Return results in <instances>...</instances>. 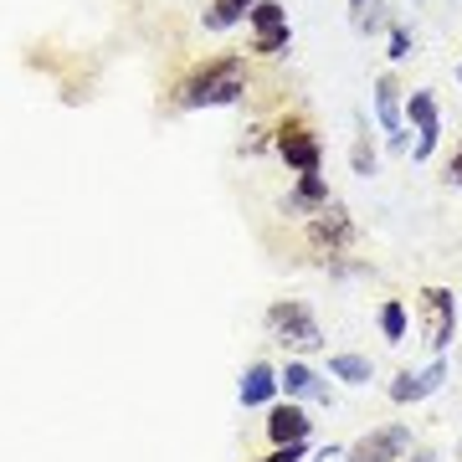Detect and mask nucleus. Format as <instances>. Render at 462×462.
<instances>
[{
    "instance_id": "nucleus-28",
    "label": "nucleus",
    "mask_w": 462,
    "mask_h": 462,
    "mask_svg": "<svg viewBox=\"0 0 462 462\" xmlns=\"http://www.w3.org/2000/svg\"><path fill=\"white\" fill-rule=\"evenodd\" d=\"M457 462H462V447H457Z\"/></svg>"
},
{
    "instance_id": "nucleus-1",
    "label": "nucleus",
    "mask_w": 462,
    "mask_h": 462,
    "mask_svg": "<svg viewBox=\"0 0 462 462\" xmlns=\"http://www.w3.org/2000/svg\"><path fill=\"white\" fill-rule=\"evenodd\" d=\"M252 88V62L242 51H216L206 62H196L185 72L180 83H175V108L185 114H196V108H236V103L247 98Z\"/></svg>"
},
{
    "instance_id": "nucleus-19",
    "label": "nucleus",
    "mask_w": 462,
    "mask_h": 462,
    "mask_svg": "<svg viewBox=\"0 0 462 462\" xmlns=\"http://www.w3.org/2000/svg\"><path fill=\"white\" fill-rule=\"evenodd\" d=\"M411 51H416V36L406 32L401 21H391V32H385V57H391V62H406Z\"/></svg>"
},
{
    "instance_id": "nucleus-21",
    "label": "nucleus",
    "mask_w": 462,
    "mask_h": 462,
    "mask_svg": "<svg viewBox=\"0 0 462 462\" xmlns=\"http://www.w3.org/2000/svg\"><path fill=\"white\" fill-rule=\"evenodd\" d=\"M263 149H273V129H263V124H252L247 139L236 144V154H263Z\"/></svg>"
},
{
    "instance_id": "nucleus-4",
    "label": "nucleus",
    "mask_w": 462,
    "mask_h": 462,
    "mask_svg": "<svg viewBox=\"0 0 462 462\" xmlns=\"http://www.w3.org/2000/svg\"><path fill=\"white\" fill-rule=\"evenodd\" d=\"M457 293L452 288H442V282H427L421 293H416V324H421V339H427L431 355H447L452 349V339H457Z\"/></svg>"
},
{
    "instance_id": "nucleus-23",
    "label": "nucleus",
    "mask_w": 462,
    "mask_h": 462,
    "mask_svg": "<svg viewBox=\"0 0 462 462\" xmlns=\"http://www.w3.org/2000/svg\"><path fill=\"white\" fill-rule=\"evenodd\" d=\"M309 457V442H293V447H273L267 457H257V462H303Z\"/></svg>"
},
{
    "instance_id": "nucleus-30",
    "label": "nucleus",
    "mask_w": 462,
    "mask_h": 462,
    "mask_svg": "<svg viewBox=\"0 0 462 462\" xmlns=\"http://www.w3.org/2000/svg\"><path fill=\"white\" fill-rule=\"evenodd\" d=\"M401 462H406V457H401Z\"/></svg>"
},
{
    "instance_id": "nucleus-27",
    "label": "nucleus",
    "mask_w": 462,
    "mask_h": 462,
    "mask_svg": "<svg viewBox=\"0 0 462 462\" xmlns=\"http://www.w3.org/2000/svg\"><path fill=\"white\" fill-rule=\"evenodd\" d=\"M457 88H462V62H457Z\"/></svg>"
},
{
    "instance_id": "nucleus-2",
    "label": "nucleus",
    "mask_w": 462,
    "mask_h": 462,
    "mask_svg": "<svg viewBox=\"0 0 462 462\" xmlns=\"http://www.w3.org/2000/svg\"><path fill=\"white\" fill-rule=\"evenodd\" d=\"M273 154L293 175H324V139L303 114H282L273 124Z\"/></svg>"
},
{
    "instance_id": "nucleus-15",
    "label": "nucleus",
    "mask_w": 462,
    "mask_h": 462,
    "mask_svg": "<svg viewBox=\"0 0 462 462\" xmlns=\"http://www.w3.org/2000/svg\"><path fill=\"white\" fill-rule=\"evenodd\" d=\"M329 380H339V385H370L375 380V360L355 355V349H339V355H329Z\"/></svg>"
},
{
    "instance_id": "nucleus-29",
    "label": "nucleus",
    "mask_w": 462,
    "mask_h": 462,
    "mask_svg": "<svg viewBox=\"0 0 462 462\" xmlns=\"http://www.w3.org/2000/svg\"><path fill=\"white\" fill-rule=\"evenodd\" d=\"M457 309H462V303H457Z\"/></svg>"
},
{
    "instance_id": "nucleus-8",
    "label": "nucleus",
    "mask_w": 462,
    "mask_h": 462,
    "mask_svg": "<svg viewBox=\"0 0 462 462\" xmlns=\"http://www.w3.org/2000/svg\"><path fill=\"white\" fill-rule=\"evenodd\" d=\"M411 452V427L406 421H385V427H370L360 442L345 447V462H401Z\"/></svg>"
},
{
    "instance_id": "nucleus-11",
    "label": "nucleus",
    "mask_w": 462,
    "mask_h": 462,
    "mask_svg": "<svg viewBox=\"0 0 462 462\" xmlns=\"http://www.w3.org/2000/svg\"><path fill=\"white\" fill-rule=\"evenodd\" d=\"M267 442L273 447H293V442H309L314 437V416H309V406H298V401H273L267 406Z\"/></svg>"
},
{
    "instance_id": "nucleus-5",
    "label": "nucleus",
    "mask_w": 462,
    "mask_h": 462,
    "mask_svg": "<svg viewBox=\"0 0 462 462\" xmlns=\"http://www.w3.org/2000/svg\"><path fill=\"white\" fill-rule=\"evenodd\" d=\"M401 118L411 124L416 144H411V165H427L431 154H437V144H442V98L431 93V88H411L406 93V108H401Z\"/></svg>"
},
{
    "instance_id": "nucleus-13",
    "label": "nucleus",
    "mask_w": 462,
    "mask_h": 462,
    "mask_svg": "<svg viewBox=\"0 0 462 462\" xmlns=\"http://www.w3.org/2000/svg\"><path fill=\"white\" fill-rule=\"evenodd\" d=\"M370 108H375V124L385 134L406 129V118H401V108H406V88H401L396 72H380L375 88H370Z\"/></svg>"
},
{
    "instance_id": "nucleus-20",
    "label": "nucleus",
    "mask_w": 462,
    "mask_h": 462,
    "mask_svg": "<svg viewBox=\"0 0 462 462\" xmlns=\"http://www.w3.org/2000/svg\"><path fill=\"white\" fill-rule=\"evenodd\" d=\"M355 32H365V36L391 32V16H385V5H380V0H370L365 11H355Z\"/></svg>"
},
{
    "instance_id": "nucleus-17",
    "label": "nucleus",
    "mask_w": 462,
    "mask_h": 462,
    "mask_svg": "<svg viewBox=\"0 0 462 462\" xmlns=\"http://www.w3.org/2000/svg\"><path fill=\"white\" fill-rule=\"evenodd\" d=\"M375 324H380V339H385V345H406V334H411V309H406V298H385L375 309Z\"/></svg>"
},
{
    "instance_id": "nucleus-6",
    "label": "nucleus",
    "mask_w": 462,
    "mask_h": 462,
    "mask_svg": "<svg viewBox=\"0 0 462 462\" xmlns=\"http://www.w3.org/2000/svg\"><path fill=\"white\" fill-rule=\"evenodd\" d=\"M355 236H360V226H355V216L339 206V200H329L319 216H309V252H314L319 263H339L349 247H355Z\"/></svg>"
},
{
    "instance_id": "nucleus-24",
    "label": "nucleus",
    "mask_w": 462,
    "mask_h": 462,
    "mask_svg": "<svg viewBox=\"0 0 462 462\" xmlns=\"http://www.w3.org/2000/svg\"><path fill=\"white\" fill-rule=\"evenodd\" d=\"M385 149H391V154H411V134H406V129L385 134Z\"/></svg>"
},
{
    "instance_id": "nucleus-9",
    "label": "nucleus",
    "mask_w": 462,
    "mask_h": 462,
    "mask_svg": "<svg viewBox=\"0 0 462 462\" xmlns=\"http://www.w3.org/2000/svg\"><path fill=\"white\" fill-rule=\"evenodd\" d=\"M447 375H452V365H447V355H437L427 370H401V375L385 385V396L396 401V406H416V401L437 396V391L447 385Z\"/></svg>"
},
{
    "instance_id": "nucleus-7",
    "label": "nucleus",
    "mask_w": 462,
    "mask_h": 462,
    "mask_svg": "<svg viewBox=\"0 0 462 462\" xmlns=\"http://www.w3.org/2000/svg\"><path fill=\"white\" fill-rule=\"evenodd\" d=\"M247 32H252V57H267V62L293 47V26H288L282 0H257L247 11Z\"/></svg>"
},
{
    "instance_id": "nucleus-14",
    "label": "nucleus",
    "mask_w": 462,
    "mask_h": 462,
    "mask_svg": "<svg viewBox=\"0 0 462 462\" xmlns=\"http://www.w3.org/2000/svg\"><path fill=\"white\" fill-rule=\"evenodd\" d=\"M329 175H293V190H288V200H282V211L288 216H319L324 206H329Z\"/></svg>"
},
{
    "instance_id": "nucleus-22",
    "label": "nucleus",
    "mask_w": 462,
    "mask_h": 462,
    "mask_svg": "<svg viewBox=\"0 0 462 462\" xmlns=\"http://www.w3.org/2000/svg\"><path fill=\"white\" fill-rule=\"evenodd\" d=\"M442 185H452V190H462V139L452 144V154H447V165H442Z\"/></svg>"
},
{
    "instance_id": "nucleus-10",
    "label": "nucleus",
    "mask_w": 462,
    "mask_h": 462,
    "mask_svg": "<svg viewBox=\"0 0 462 462\" xmlns=\"http://www.w3.org/2000/svg\"><path fill=\"white\" fill-rule=\"evenodd\" d=\"M278 396L298 401V406H303V401H324V406H329V401H334V391H329V380L319 375V370H314L309 360H298V355H288V360L278 365Z\"/></svg>"
},
{
    "instance_id": "nucleus-3",
    "label": "nucleus",
    "mask_w": 462,
    "mask_h": 462,
    "mask_svg": "<svg viewBox=\"0 0 462 462\" xmlns=\"http://www.w3.org/2000/svg\"><path fill=\"white\" fill-rule=\"evenodd\" d=\"M267 334H273L288 355H298V360L324 349V329H319L314 309H309L303 298H278V303L267 309Z\"/></svg>"
},
{
    "instance_id": "nucleus-12",
    "label": "nucleus",
    "mask_w": 462,
    "mask_h": 462,
    "mask_svg": "<svg viewBox=\"0 0 462 462\" xmlns=\"http://www.w3.org/2000/svg\"><path fill=\"white\" fill-rule=\"evenodd\" d=\"M236 401L247 406V411H267L273 401H278V365L267 360H252L242 370V385H236Z\"/></svg>"
},
{
    "instance_id": "nucleus-18",
    "label": "nucleus",
    "mask_w": 462,
    "mask_h": 462,
    "mask_svg": "<svg viewBox=\"0 0 462 462\" xmlns=\"http://www.w3.org/2000/svg\"><path fill=\"white\" fill-rule=\"evenodd\" d=\"M349 170L360 175V180H370L380 170V149H375V139H370V124H365V114L355 118V144H349Z\"/></svg>"
},
{
    "instance_id": "nucleus-16",
    "label": "nucleus",
    "mask_w": 462,
    "mask_h": 462,
    "mask_svg": "<svg viewBox=\"0 0 462 462\" xmlns=\"http://www.w3.org/2000/svg\"><path fill=\"white\" fill-rule=\"evenodd\" d=\"M252 5H257V0H206V11H200V26L221 36V32H231V26H242Z\"/></svg>"
},
{
    "instance_id": "nucleus-26",
    "label": "nucleus",
    "mask_w": 462,
    "mask_h": 462,
    "mask_svg": "<svg viewBox=\"0 0 462 462\" xmlns=\"http://www.w3.org/2000/svg\"><path fill=\"white\" fill-rule=\"evenodd\" d=\"M365 5H370V0H349V11H365Z\"/></svg>"
},
{
    "instance_id": "nucleus-25",
    "label": "nucleus",
    "mask_w": 462,
    "mask_h": 462,
    "mask_svg": "<svg viewBox=\"0 0 462 462\" xmlns=\"http://www.w3.org/2000/svg\"><path fill=\"white\" fill-rule=\"evenodd\" d=\"M339 457H345V447H324V452H319L314 462H339Z\"/></svg>"
}]
</instances>
